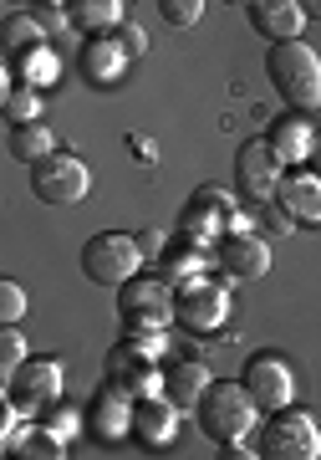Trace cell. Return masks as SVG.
<instances>
[{
    "label": "cell",
    "mask_w": 321,
    "mask_h": 460,
    "mask_svg": "<svg viewBox=\"0 0 321 460\" xmlns=\"http://www.w3.org/2000/svg\"><path fill=\"white\" fill-rule=\"evenodd\" d=\"M301 5H306V16H317V21H321V0H301Z\"/></svg>",
    "instance_id": "obj_36"
},
{
    "label": "cell",
    "mask_w": 321,
    "mask_h": 460,
    "mask_svg": "<svg viewBox=\"0 0 321 460\" xmlns=\"http://www.w3.org/2000/svg\"><path fill=\"white\" fill-rule=\"evenodd\" d=\"M36 420H41V425H51L62 440H77V429H82V410H77V404H62V399H56V404H47Z\"/></svg>",
    "instance_id": "obj_31"
},
{
    "label": "cell",
    "mask_w": 321,
    "mask_h": 460,
    "mask_svg": "<svg viewBox=\"0 0 321 460\" xmlns=\"http://www.w3.org/2000/svg\"><path fill=\"white\" fill-rule=\"evenodd\" d=\"M178 230H184V235H194L199 246H214V241L230 230V215H220L209 199H194L189 195V205H184V215H178Z\"/></svg>",
    "instance_id": "obj_23"
},
{
    "label": "cell",
    "mask_w": 321,
    "mask_h": 460,
    "mask_svg": "<svg viewBox=\"0 0 321 460\" xmlns=\"http://www.w3.org/2000/svg\"><path fill=\"white\" fill-rule=\"evenodd\" d=\"M245 11H250L256 36H265V41H301L306 21H311L301 0H250Z\"/></svg>",
    "instance_id": "obj_17"
},
{
    "label": "cell",
    "mask_w": 321,
    "mask_h": 460,
    "mask_svg": "<svg viewBox=\"0 0 321 460\" xmlns=\"http://www.w3.org/2000/svg\"><path fill=\"white\" fill-rule=\"evenodd\" d=\"M117 323L128 338H163V328L174 323V281L159 266L123 281L117 287Z\"/></svg>",
    "instance_id": "obj_1"
},
{
    "label": "cell",
    "mask_w": 321,
    "mask_h": 460,
    "mask_svg": "<svg viewBox=\"0 0 321 460\" xmlns=\"http://www.w3.org/2000/svg\"><path fill=\"white\" fill-rule=\"evenodd\" d=\"M275 205H281L296 226H321V174L311 164L286 169V180L275 190Z\"/></svg>",
    "instance_id": "obj_16"
},
{
    "label": "cell",
    "mask_w": 321,
    "mask_h": 460,
    "mask_svg": "<svg viewBox=\"0 0 321 460\" xmlns=\"http://www.w3.org/2000/svg\"><path fill=\"white\" fill-rule=\"evenodd\" d=\"M21 5H31V0H11V11H21Z\"/></svg>",
    "instance_id": "obj_37"
},
{
    "label": "cell",
    "mask_w": 321,
    "mask_h": 460,
    "mask_svg": "<svg viewBox=\"0 0 321 460\" xmlns=\"http://www.w3.org/2000/svg\"><path fill=\"white\" fill-rule=\"evenodd\" d=\"M117 41L128 47V57H133V62H138V57L148 51V36H143V26H133V21H123V26H117Z\"/></svg>",
    "instance_id": "obj_32"
},
{
    "label": "cell",
    "mask_w": 321,
    "mask_h": 460,
    "mask_svg": "<svg viewBox=\"0 0 321 460\" xmlns=\"http://www.w3.org/2000/svg\"><path fill=\"white\" fill-rule=\"evenodd\" d=\"M286 159L275 154V144L260 133V138H245L240 148H235V190H240V199H250V205H271L275 190H281V180H286Z\"/></svg>",
    "instance_id": "obj_7"
},
{
    "label": "cell",
    "mask_w": 321,
    "mask_h": 460,
    "mask_svg": "<svg viewBox=\"0 0 321 460\" xmlns=\"http://www.w3.org/2000/svg\"><path fill=\"white\" fill-rule=\"evenodd\" d=\"M265 77L286 108L317 113L321 108V57L306 41H271L265 51Z\"/></svg>",
    "instance_id": "obj_2"
},
{
    "label": "cell",
    "mask_w": 321,
    "mask_h": 460,
    "mask_svg": "<svg viewBox=\"0 0 321 460\" xmlns=\"http://www.w3.org/2000/svg\"><path fill=\"white\" fill-rule=\"evenodd\" d=\"M66 445H72V440H62V435H56L51 425H41V420H36V425L26 429V440H21L16 456H31V460H62V456H66Z\"/></svg>",
    "instance_id": "obj_26"
},
{
    "label": "cell",
    "mask_w": 321,
    "mask_h": 460,
    "mask_svg": "<svg viewBox=\"0 0 321 460\" xmlns=\"http://www.w3.org/2000/svg\"><path fill=\"white\" fill-rule=\"evenodd\" d=\"M143 246H138V235L133 230H97L92 241L82 246V271H87V281H97V287H123V281H133L138 271H143Z\"/></svg>",
    "instance_id": "obj_4"
},
{
    "label": "cell",
    "mask_w": 321,
    "mask_h": 460,
    "mask_svg": "<svg viewBox=\"0 0 321 460\" xmlns=\"http://www.w3.org/2000/svg\"><path fill=\"white\" fill-rule=\"evenodd\" d=\"M240 384L250 389V399L260 404V414H275V410H286V404H296V368H291V358L275 353V348L250 353Z\"/></svg>",
    "instance_id": "obj_10"
},
{
    "label": "cell",
    "mask_w": 321,
    "mask_h": 460,
    "mask_svg": "<svg viewBox=\"0 0 321 460\" xmlns=\"http://www.w3.org/2000/svg\"><path fill=\"white\" fill-rule=\"evenodd\" d=\"M260 456L265 460H317L321 456V429L317 420L296 404L275 410L260 429Z\"/></svg>",
    "instance_id": "obj_9"
},
{
    "label": "cell",
    "mask_w": 321,
    "mask_h": 460,
    "mask_svg": "<svg viewBox=\"0 0 321 460\" xmlns=\"http://www.w3.org/2000/svg\"><path fill=\"white\" fill-rule=\"evenodd\" d=\"M306 164H311V169L321 174V133H317V148H311V159H306Z\"/></svg>",
    "instance_id": "obj_35"
},
{
    "label": "cell",
    "mask_w": 321,
    "mask_h": 460,
    "mask_svg": "<svg viewBox=\"0 0 321 460\" xmlns=\"http://www.w3.org/2000/svg\"><path fill=\"white\" fill-rule=\"evenodd\" d=\"M41 5H66V0H41Z\"/></svg>",
    "instance_id": "obj_38"
},
{
    "label": "cell",
    "mask_w": 321,
    "mask_h": 460,
    "mask_svg": "<svg viewBox=\"0 0 321 460\" xmlns=\"http://www.w3.org/2000/svg\"><path fill=\"white\" fill-rule=\"evenodd\" d=\"M133 154H138V159H148V164H153V159H159V148L148 144V138H133Z\"/></svg>",
    "instance_id": "obj_34"
},
{
    "label": "cell",
    "mask_w": 321,
    "mask_h": 460,
    "mask_svg": "<svg viewBox=\"0 0 321 460\" xmlns=\"http://www.w3.org/2000/svg\"><path fill=\"white\" fill-rule=\"evenodd\" d=\"M265 138L275 144V154H281L291 169H301L306 159H311V148H317V123H311V113L291 108V113H281L271 128H265Z\"/></svg>",
    "instance_id": "obj_18"
},
{
    "label": "cell",
    "mask_w": 321,
    "mask_h": 460,
    "mask_svg": "<svg viewBox=\"0 0 321 460\" xmlns=\"http://www.w3.org/2000/svg\"><path fill=\"white\" fill-rule=\"evenodd\" d=\"M128 66H133V57H128V47L117 41V31L113 36H87L77 47V77L92 83V87H117Z\"/></svg>",
    "instance_id": "obj_13"
},
{
    "label": "cell",
    "mask_w": 321,
    "mask_h": 460,
    "mask_svg": "<svg viewBox=\"0 0 321 460\" xmlns=\"http://www.w3.org/2000/svg\"><path fill=\"white\" fill-rule=\"evenodd\" d=\"M209 0H159V16L174 26V31H189V26H199V16H204Z\"/></svg>",
    "instance_id": "obj_30"
},
{
    "label": "cell",
    "mask_w": 321,
    "mask_h": 460,
    "mask_svg": "<svg viewBox=\"0 0 321 460\" xmlns=\"http://www.w3.org/2000/svg\"><path fill=\"white\" fill-rule=\"evenodd\" d=\"M31 313V296H26V287L21 281H0V328H11V323H21V317Z\"/></svg>",
    "instance_id": "obj_29"
},
{
    "label": "cell",
    "mask_w": 321,
    "mask_h": 460,
    "mask_svg": "<svg viewBox=\"0 0 321 460\" xmlns=\"http://www.w3.org/2000/svg\"><path fill=\"white\" fill-rule=\"evenodd\" d=\"M5 123H41V93L21 83H5Z\"/></svg>",
    "instance_id": "obj_27"
},
{
    "label": "cell",
    "mask_w": 321,
    "mask_h": 460,
    "mask_svg": "<svg viewBox=\"0 0 321 460\" xmlns=\"http://www.w3.org/2000/svg\"><path fill=\"white\" fill-rule=\"evenodd\" d=\"M87 425H92L97 440H108V445L133 435V394L117 389V384H102L92 394V404H87Z\"/></svg>",
    "instance_id": "obj_15"
},
{
    "label": "cell",
    "mask_w": 321,
    "mask_h": 460,
    "mask_svg": "<svg viewBox=\"0 0 321 460\" xmlns=\"http://www.w3.org/2000/svg\"><path fill=\"white\" fill-rule=\"evenodd\" d=\"M11 83L36 87V93L56 87V83H62V57H56V47H51V41H41V47L11 57Z\"/></svg>",
    "instance_id": "obj_21"
},
{
    "label": "cell",
    "mask_w": 321,
    "mask_h": 460,
    "mask_svg": "<svg viewBox=\"0 0 321 460\" xmlns=\"http://www.w3.org/2000/svg\"><path fill=\"white\" fill-rule=\"evenodd\" d=\"M194 420H199V429H204L214 445H240L245 435L256 429L260 404L250 399L245 384H235V378H214V384L204 389V399H199Z\"/></svg>",
    "instance_id": "obj_3"
},
{
    "label": "cell",
    "mask_w": 321,
    "mask_h": 460,
    "mask_svg": "<svg viewBox=\"0 0 321 460\" xmlns=\"http://www.w3.org/2000/svg\"><path fill=\"white\" fill-rule=\"evenodd\" d=\"M62 389H66V363L62 358H36V353L5 378V399L26 414H41L47 404H56Z\"/></svg>",
    "instance_id": "obj_11"
},
{
    "label": "cell",
    "mask_w": 321,
    "mask_h": 460,
    "mask_svg": "<svg viewBox=\"0 0 321 460\" xmlns=\"http://www.w3.org/2000/svg\"><path fill=\"white\" fill-rule=\"evenodd\" d=\"M31 195L41 205H82V199L92 195V169H87L82 154L56 148L51 159L31 164Z\"/></svg>",
    "instance_id": "obj_8"
},
{
    "label": "cell",
    "mask_w": 321,
    "mask_h": 460,
    "mask_svg": "<svg viewBox=\"0 0 321 460\" xmlns=\"http://www.w3.org/2000/svg\"><path fill=\"white\" fill-rule=\"evenodd\" d=\"M225 5H250V0H225Z\"/></svg>",
    "instance_id": "obj_39"
},
{
    "label": "cell",
    "mask_w": 321,
    "mask_h": 460,
    "mask_svg": "<svg viewBox=\"0 0 321 460\" xmlns=\"http://www.w3.org/2000/svg\"><path fill=\"white\" fill-rule=\"evenodd\" d=\"M199 241H194V235H184V230H178V241H169V246H163V256L153 266H159L163 277L169 281H184V277H199Z\"/></svg>",
    "instance_id": "obj_25"
},
{
    "label": "cell",
    "mask_w": 321,
    "mask_h": 460,
    "mask_svg": "<svg viewBox=\"0 0 321 460\" xmlns=\"http://www.w3.org/2000/svg\"><path fill=\"white\" fill-rule=\"evenodd\" d=\"M209 384H214V374H209V363H199V358H178V363L163 368V394L174 399L184 414L199 410V399H204Z\"/></svg>",
    "instance_id": "obj_19"
},
{
    "label": "cell",
    "mask_w": 321,
    "mask_h": 460,
    "mask_svg": "<svg viewBox=\"0 0 321 460\" xmlns=\"http://www.w3.org/2000/svg\"><path fill=\"white\" fill-rule=\"evenodd\" d=\"M11 154L31 169V164H41V159L56 154V133H51L47 123H16V128H11Z\"/></svg>",
    "instance_id": "obj_24"
},
{
    "label": "cell",
    "mask_w": 321,
    "mask_h": 460,
    "mask_svg": "<svg viewBox=\"0 0 321 460\" xmlns=\"http://www.w3.org/2000/svg\"><path fill=\"white\" fill-rule=\"evenodd\" d=\"M159 348H163V338H128V332H123V338L108 348V358H102V368H108V384L128 389L133 399L159 394V389H163Z\"/></svg>",
    "instance_id": "obj_5"
},
{
    "label": "cell",
    "mask_w": 321,
    "mask_h": 460,
    "mask_svg": "<svg viewBox=\"0 0 321 460\" xmlns=\"http://www.w3.org/2000/svg\"><path fill=\"white\" fill-rule=\"evenodd\" d=\"M214 261L225 281H265L271 277V241L256 230H225L214 241Z\"/></svg>",
    "instance_id": "obj_12"
},
{
    "label": "cell",
    "mask_w": 321,
    "mask_h": 460,
    "mask_svg": "<svg viewBox=\"0 0 321 460\" xmlns=\"http://www.w3.org/2000/svg\"><path fill=\"white\" fill-rule=\"evenodd\" d=\"M31 358V343H26V332H21V323H11V328H0V378H11L21 368V363Z\"/></svg>",
    "instance_id": "obj_28"
},
{
    "label": "cell",
    "mask_w": 321,
    "mask_h": 460,
    "mask_svg": "<svg viewBox=\"0 0 321 460\" xmlns=\"http://www.w3.org/2000/svg\"><path fill=\"white\" fill-rule=\"evenodd\" d=\"M138 246H143L148 261H159L163 246H169V235H163V230H138Z\"/></svg>",
    "instance_id": "obj_33"
},
{
    "label": "cell",
    "mask_w": 321,
    "mask_h": 460,
    "mask_svg": "<svg viewBox=\"0 0 321 460\" xmlns=\"http://www.w3.org/2000/svg\"><path fill=\"white\" fill-rule=\"evenodd\" d=\"M0 41H5V57H21V51H31L47 41V26H41V16H36L31 5H21V11H5Z\"/></svg>",
    "instance_id": "obj_22"
},
{
    "label": "cell",
    "mask_w": 321,
    "mask_h": 460,
    "mask_svg": "<svg viewBox=\"0 0 321 460\" xmlns=\"http://www.w3.org/2000/svg\"><path fill=\"white\" fill-rule=\"evenodd\" d=\"M66 21L77 36H113L128 21L123 0H66Z\"/></svg>",
    "instance_id": "obj_20"
},
{
    "label": "cell",
    "mask_w": 321,
    "mask_h": 460,
    "mask_svg": "<svg viewBox=\"0 0 321 460\" xmlns=\"http://www.w3.org/2000/svg\"><path fill=\"white\" fill-rule=\"evenodd\" d=\"M178 420H184V410H178L163 389H159V394L133 399V440L143 445V450H163V445H174Z\"/></svg>",
    "instance_id": "obj_14"
},
{
    "label": "cell",
    "mask_w": 321,
    "mask_h": 460,
    "mask_svg": "<svg viewBox=\"0 0 321 460\" xmlns=\"http://www.w3.org/2000/svg\"><path fill=\"white\" fill-rule=\"evenodd\" d=\"M230 317V287L220 277H184L174 281V323L184 332H220Z\"/></svg>",
    "instance_id": "obj_6"
}]
</instances>
